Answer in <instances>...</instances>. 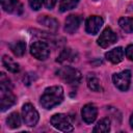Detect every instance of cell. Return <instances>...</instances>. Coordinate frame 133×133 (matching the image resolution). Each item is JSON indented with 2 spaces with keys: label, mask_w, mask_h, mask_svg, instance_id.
Segmentation results:
<instances>
[{
  "label": "cell",
  "mask_w": 133,
  "mask_h": 133,
  "mask_svg": "<svg viewBox=\"0 0 133 133\" xmlns=\"http://www.w3.org/2000/svg\"><path fill=\"white\" fill-rule=\"evenodd\" d=\"M2 63L3 65L11 73H18L20 71V65L19 63H17L10 56L8 55H4L2 58Z\"/></svg>",
  "instance_id": "obj_18"
},
{
  "label": "cell",
  "mask_w": 133,
  "mask_h": 133,
  "mask_svg": "<svg viewBox=\"0 0 133 133\" xmlns=\"http://www.w3.org/2000/svg\"><path fill=\"white\" fill-rule=\"evenodd\" d=\"M10 47V50L12 51V53L18 56V57H21L25 54V51H26V44L25 42L23 41H18V42H15L14 44H10L9 45Z\"/></svg>",
  "instance_id": "obj_19"
},
{
  "label": "cell",
  "mask_w": 133,
  "mask_h": 133,
  "mask_svg": "<svg viewBox=\"0 0 133 133\" xmlns=\"http://www.w3.org/2000/svg\"><path fill=\"white\" fill-rule=\"evenodd\" d=\"M56 2H57V0H44V4L48 9H52L55 6Z\"/></svg>",
  "instance_id": "obj_26"
},
{
  "label": "cell",
  "mask_w": 133,
  "mask_h": 133,
  "mask_svg": "<svg viewBox=\"0 0 133 133\" xmlns=\"http://www.w3.org/2000/svg\"><path fill=\"white\" fill-rule=\"evenodd\" d=\"M4 11L12 15H21L23 12V5L19 0H0Z\"/></svg>",
  "instance_id": "obj_10"
},
{
  "label": "cell",
  "mask_w": 133,
  "mask_h": 133,
  "mask_svg": "<svg viewBox=\"0 0 133 133\" xmlns=\"http://www.w3.org/2000/svg\"><path fill=\"white\" fill-rule=\"evenodd\" d=\"M57 75L64 82H66L70 85H73V86L79 85L80 82H81V79H82L81 73L77 69L72 68V66H69V65L60 68L57 71Z\"/></svg>",
  "instance_id": "obj_2"
},
{
  "label": "cell",
  "mask_w": 133,
  "mask_h": 133,
  "mask_svg": "<svg viewBox=\"0 0 133 133\" xmlns=\"http://www.w3.org/2000/svg\"><path fill=\"white\" fill-rule=\"evenodd\" d=\"M63 100V88L60 85L47 87L41 97L39 103L45 109H52Z\"/></svg>",
  "instance_id": "obj_1"
},
{
  "label": "cell",
  "mask_w": 133,
  "mask_h": 133,
  "mask_svg": "<svg viewBox=\"0 0 133 133\" xmlns=\"http://www.w3.org/2000/svg\"><path fill=\"white\" fill-rule=\"evenodd\" d=\"M37 22L39 25L46 27L47 29L51 30V31H56L58 28H59V23L58 21L55 19V18H52V17H49V16H39L37 18Z\"/></svg>",
  "instance_id": "obj_13"
},
{
  "label": "cell",
  "mask_w": 133,
  "mask_h": 133,
  "mask_svg": "<svg viewBox=\"0 0 133 133\" xmlns=\"http://www.w3.org/2000/svg\"><path fill=\"white\" fill-rule=\"evenodd\" d=\"M28 2H29L30 7L33 10H38L39 8H42V5H43L44 0H28Z\"/></svg>",
  "instance_id": "obj_23"
},
{
  "label": "cell",
  "mask_w": 133,
  "mask_h": 133,
  "mask_svg": "<svg viewBox=\"0 0 133 133\" xmlns=\"http://www.w3.org/2000/svg\"><path fill=\"white\" fill-rule=\"evenodd\" d=\"M75 59H76V53L72 49L65 48L61 51V53L58 56V58L56 59V61L59 63H63L66 61H74Z\"/></svg>",
  "instance_id": "obj_15"
},
{
  "label": "cell",
  "mask_w": 133,
  "mask_h": 133,
  "mask_svg": "<svg viewBox=\"0 0 133 133\" xmlns=\"http://www.w3.org/2000/svg\"><path fill=\"white\" fill-rule=\"evenodd\" d=\"M80 23H81V19L79 16L77 15H70L66 17L65 19V22H64V30L68 32V33H75L79 26H80Z\"/></svg>",
  "instance_id": "obj_12"
},
{
  "label": "cell",
  "mask_w": 133,
  "mask_h": 133,
  "mask_svg": "<svg viewBox=\"0 0 133 133\" xmlns=\"http://www.w3.org/2000/svg\"><path fill=\"white\" fill-rule=\"evenodd\" d=\"M6 124L9 128L11 129H17L21 126V118L18 112H12L10 113L7 118H6Z\"/></svg>",
  "instance_id": "obj_20"
},
{
  "label": "cell",
  "mask_w": 133,
  "mask_h": 133,
  "mask_svg": "<svg viewBox=\"0 0 133 133\" xmlns=\"http://www.w3.org/2000/svg\"><path fill=\"white\" fill-rule=\"evenodd\" d=\"M50 122H51V125L55 129H57L59 131H62V132H71V131L74 130L73 124H72L70 117L66 114L56 113V114L52 115Z\"/></svg>",
  "instance_id": "obj_3"
},
{
  "label": "cell",
  "mask_w": 133,
  "mask_h": 133,
  "mask_svg": "<svg viewBox=\"0 0 133 133\" xmlns=\"http://www.w3.org/2000/svg\"><path fill=\"white\" fill-rule=\"evenodd\" d=\"M118 25L119 27L128 32V33H131L133 32V19L132 18H127V17H122L119 18L118 20Z\"/></svg>",
  "instance_id": "obj_21"
},
{
  "label": "cell",
  "mask_w": 133,
  "mask_h": 133,
  "mask_svg": "<svg viewBox=\"0 0 133 133\" xmlns=\"http://www.w3.org/2000/svg\"><path fill=\"white\" fill-rule=\"evenodd\" d=\"M78 2H79V0H60L59 10L63 12V11L73 9L78 4Z\"/></svg>",
  "instance_id": "obj_22"
},
{
  "label": "cell",
  "mask_w": 133,
  "mask_h": 133,
  "mask_svg": "<svg viewBox=\"0 0 133 133\" xmlns=\"http://www.w3.org/2000/svg\"><path fill=\"white\" fill-rule=\"evenodd\" d=\"M17 99L16 96L12 94L10 87L0 86V108L1 111H5L6 109L10 108L15 105Z\"/></svg>",
  "instance_id": "obj_7"
},
{
  "label": "cell",
  "mask_w": 133,
  "mask_h": 133,
  "mask_svg": "<svg viewBox=\"0 0 133 133\" xmlns=\"http://www.w3.org/2000/svg\"><path fill=\"white\" fill-rule=\"evenodd\" d=\"M130 125H131V127L133 128V112L131 113V116H130Z\"/></svg>",
  "instance_id": "obj_27"
},
{
  "label": "cell",
  "mask_w": 133,
  "mask_h": 133,
  "mask_svg": "<svg viewBox=\"0 0 133 133\" xmlns=\"http://www.w3.org/2000/svg\"><path fill=\"white\" fill-rule=\"evenodd\" d=\"M116 39H117L116 33L111 28L107 27L100 34V36L98 38V45L102 48H108L109 46L113 45L116 42Z\"/></svg>",
  "instance_id": "obj_8"
},
{
  "label": "cell",
  "mask_w": 133,
  "mask_h": 133,
  "mask_svg": "<svg viewBox=\"0 0 133 133\" xmlns=\"http://www.w3.org/2000/svg\"><path fill=\"white\" fill-rule=\"evenodd\" d=\"M95 133H107L110 131V119L108 117H104L100 119L97 125L95 126L94 130Z\"/></svg>",
  "instance_id": "obj_17"
},
{
  "label": "cell",
  "mask_w": 133,
  "mask_h": 133,
  "mask_svg": "<svg viewBox=\"0 0 133 133\" xmlns=\"http://www.w3.org/2000/svg\"><path fill=\"white\" fill-rule=\"evenodd\" d=\"M124 55H125V52H124L123 48L122 47H117V48H114V49L108 51L105 54V57H106L107 60H109L112 63H118V62H121L123 60Z\"/></svg>",
  "instance_id": "obj_14"
},
{
  "label": "cell",
  "mask_w": 133,
  "mask_h": 133,
  "mask_svg": "<svg viewBox=\"0 0 133 133\" xmlns=\"http://www.w3.org/2000/svg\"><path fill=\"white\" fill-rule=\"evenodd\" d=\"M30 53L38 60H46L50 55V47L46 42L37 41L30 46Z\"/></svg>",
  "instance_id": "obj_5"
},
{
  "label": "cell",
  "mask_w": 133,
  "mask_h": 133,
  "mask_svg": "<svg viewBox=\"0 0 133 133\" xmlns=\"http://www.w3.org/2000/svg\"><path fill=\"white\" fill-rule=\"evenodd\" d=\"M103 23H104V21H103V19L101 17H99V16H90L85 22V30H86L87 33L95 35V34H97L99 32V30L102 27Z\"/></svg>",
  "instance_id": "obj_9"
},
{
  "label": "cell",
  "mask_w": 133,
  "mask_h": 133,
  "mask_svg": "<svg viewBox=\"0 0 133 133\" xmlns=\"http://www.w3.org/2000/svg\"><path fill=\"white\" fill-rule=\"evenodd\" d=\"M35 79H36V75H35L34 73H28V74H26V75L24 76L23 81H24V83H25L26 85H29V84H31Z\"/></svg>",
  "instance_id": "obj_24"
},
{
  "label": "cell",
  "mask_w": 133,
  "mask_h": 133,
  "mask_svg": "<svg viewBox=\"0 0 133 133\" xmlns=\"http://www.w3.org/2000/svg\"><path fill=\"white\" fill-rule=\"evenodd\" d=\"M125 53H126L127 58L133 61V44H132V45H129V46L126 48Z\"/></svg>",
  "instance_id": "obj_25"
},
{
  "label": "cell",
  "mask_w": 133,
  "mask_h": 133,
  "mask_svg": "<svg viewBox=\"0 0 133 133\" xmlns=\"http://www.w3.org/2000/svg\"><path fill=\"white\" fill-rule=\"evenodd\" d=\"M22 118L26 126L34 127L38 122L39 115L37 110L34 108V106L31 105L30 103H27L24 104L22 107Z\"/></svg>",
  "instance_id": "obj_4"
},
{
  "label": "cell",
  "mask_w": 133,
  "mask_h": 133,
  "mask_svg": "<svg viewBox=\"0 0 133 133\" xmlns=\"http://www.w3.org/2000/svg\"><path fill=\"white\" fill-rule=\"evenodd\" d=\"M112 80L114 85L122 91L128 90L131 82V72L129 70L122 71L119 73H115L112 76Z\"/></svg>",
  "instance_id": "obj_6"
},
{
  "label": "cell",
  "mask_w": 133,
  "mask_h": 133,
  "mask_svg": "<svg viewBox=\"0 0 133 133\" xmlns=\"http://www.w3.org/2000/svg\"><path fill=\"white\" fill-rule=\"evenodd\" d=\"M97 115H98V109L97 107L91 104V103H88L86 105H84L81 109V116H82V119L86 123V124H91L96 121L97 118Z\"/></svg>",
  "instance_id": "obj_11"
},
{
  "label": "cell",
  "mask_w": 133,
  "mask_h": 133,
  "mask_svg": "<svg viewBox=\"0 0 133 133\" xmlns=\"http://www.w3.org/2000/svg\"><path fill=\"white\" fill-rule=\"evenodd\" d=\"M87 86L92 91H102V85L98 77H96L94 74H88L86 78Z\"/></svg>",
  "instance_id": "obj_16"
}]
</instances>
